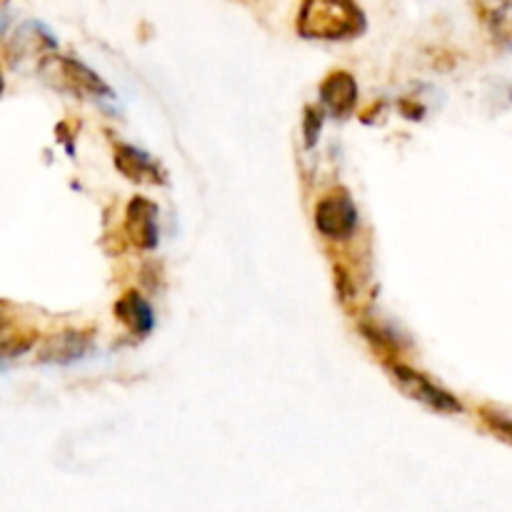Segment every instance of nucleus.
<instances>
[{"instance_id": "nucleus-1", "label": "nucleus", "mask_w": 512, "mask_h": 512, "mask_svg": "<svg viewBox=\"0 0 512 512\" xmlns=\"http://www.w3.org/2000/svg\"><path fill=\"white\" fill-rule=\"evenodd\" d=\"M298 28L305 38L340 40L358 35L365 18L353 0H305Z\"/></svg>"}, {"instance_id": "nucleus-2", "label": "nucleus", "mask_w": 512, "mask_h": 512, "mask_svg": "<svg viewBox=\"0 0 512 512\" xmlns=\"http://www.w3.org/2000/svg\"><path fill=\"white\" fill-rule=\"evenodd\" d=\"M315 225L325 238H350L355 233V225H358V210H355L350 195L345 190H338V193H330L328 198L320 200L318 208H315Z\"/></svg>"}, {"instance_id": "nucleus-3", "label": "nucleus", "mask_w": 512, "mask_h": 512, "mask_svg": "<svg viewBox=\"0 0 512 512\" xmlns=\"http://www.w3.org/2000/svg\"><path fill=\"white\" fill-rule=\"evenodd\" d=\"M390 373H393V380L408 398H415L418 403L428 405V408L438 410V413H460V403L453 395L440 390L438 385H433L428 378L415 373V370L403 368V365H393Z\"/></svg>"}, {"instance_id": "nucleus-4", "label": "nucleus", "mask_w": 512, "mask_h": 512, "mask_svg": "<svg viewBox=\"0 0 512 512\" xmlns=\"http://www.w3.org/2000/svg\"><path fill=\"white\" fill-rule=\"evenodd\" d=\"M155 205L145 198H135L128 208V230L130 238L140 248H155L158 245V225H155Z\"/></svg>"}, {"instance_id": "nucleus-5", "label": "nucleus", "mask_w": 512, "mask_h": 512, "mask_svg": "<svg viewBox=\"0 0 512 512\" xmlns=\"http://www.w3.org/2000/svg\"><path fill=\"white\" fill-rule=\"evenodd\" d=\"M358 100V85L353 75L333 73L323 83V103L333 110L335 115H348Z\"/></svg>"}, {"instance_id": "nucleus-6", "label": "nucleus", "mask_w": 512, "mask_h": 512, "mask_svg": "<svg viewBox=\"0 0 512 512\" xmlns=\"http://www.w3.org/2000/svg\"><path fill=\"white\" fill-rule=\"evenodd\" d=\"M115 165L123 170L125 178L135 180V183H158V168L143 150L120 145L118 153H115Z\"/></svg>"}, {"instance_id": "nucleus-7", "label": "nucleus", "mask_w": 512, "mask_h": 512, "mask_svg": "<svg viewBox=\"0 0 512 512\" xmlns=\"http://www.w3.org/2000/svg\"><path fill=\"white\" fill-rule=\"evenodd\" d=\"M115 313L130 330L140 335L150 333V328H153V310L138 293H128L125 298H120L115 305Z\"/></svg>"}, {"instance_id": "nucleus-8", "label": "nucleus", "mask_w": 512, "mask_h": 512, "mask_svg": "<svg viewBox=\"0 0 512 512\" xmlns=\"http://www.w3.org/2000/svg\"><path fill=\"white\" fill-rule=\"evenodd\" d=\"M85 350H88V340H85L80 333H73V330H68V333H63V335H58V338L50 340V345L45 348V353H43V360H55V363H70V360L80 358Z\"/></svg>"}, {"instance_id": "nucleus-9", "label": "nucleus", "mask_w": 512, "mask_h": 512, "mask_svg": "<svg viewBox=\"0 0 512 512\" xmlns=\"http://www.w3.org/2000/svg\"><path fill=\"white\" fill-rule=\"evenodd\" d=\"M0 90H3V80H0Z\"/></svg>"}]
</instances>
